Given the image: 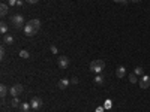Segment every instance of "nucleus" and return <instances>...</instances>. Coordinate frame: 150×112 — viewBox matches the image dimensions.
Returning <instances> with one entry per match:
<instances>
[{
    "label": "nucleus",
    "mask_w": 150,
    "mask_h": 112,
    "mask_svg": "<svg viewBox=\"0 0 150 112\" xmlns=\"http://www.w3.org/2000/svg\"><path fill=\"white\" fill-rule=\"evenodd\" d=\"M105 69V61L104 60H93L90 63V70L95 73H102V70Z\"/></svg>",
    "instance_id": "nucleus-1"
},
{
    "label": "nucleus",
    "mask_w": 150,
    "mask_h": 112,
    "mask_svg": "<svg viewBox=\"0 0 150 112\" xmlns=\"http://www.w3.org/2000/svg\"><path fill=\"white\" fill-rule=\"evenodd\" d=\"M24 91V88H23V85L21 84H15V85H12L11 87V90H9V94L12 96V97H18L20 94H21Z\"/></svg>",
    "instance_id": "nucleus-2"
},
{
    "label": "nucleus",
    "mask_w": 150,
    "mask_h": 112,
    "mask_svg": "<svg viewBox=\"0 0 150 112\" xmlns=\"http://www.w3.org/2000/svg\"><path fill=\"white\" fill-rule=\"evenodd\" d=\"M11 21H12V25H14L15 29H21V27H23V24H24V18H23V15L17 14V15L12 17Z\"/></svg>",
    "instance_id": "nucleus-3"
},
{
    "label": "nucleus",
    "mask_w": 150,
    "mask_h": 112,
    "mask_svg": "<svg viewBox=\"0 0 150 112\" xmlns=\"http://www.w3.org/2000/svg\"><path fill=\"white\" fill-rule=\"evenodd\" d=\"M30 106L33 111H38V109H41L44 106V102H42V99L41 97H33L30 100Z\"/></svg>",
    "instance_id": "nucleus-4"
},
{
    "label": "nucleus",
    "mask_w": 150,
    "mask_h": 112,
    "mask_svg": "<svg viewBox=\"0 0 150 112\" xmlns=\"http://www.w3.org/2000/svg\"><path fill=\"white\" fill-rule=\"evenodd\" d=\"M138 84H140V87H141L143 90L149 88V87H150V76H147V75H143V76H141V79L138 81Z\"/></svg>",
    "instance_id": "nucleus-5"
},
{
    "label": "nucleus",
    "mask_w": 150,
    "mask_h": 112,
    "mask_svg": "<svg viewBox=\"0 0 150 112\" xmlns=\"http://www.w3.org/2000/svg\"><path fill=\"white\" fill-rule=\"evenodd\" d=\"M36 31H38V30H35V27H33L30 23H27V24L24 25V35H26V36H35Z\"/></svg>",
    "instance_id": "nucleus-6"
},
{
    "label": "nucleus",
    "mask_w": 150,
    "mask_h": 112,
    "mask_svg": "<svg viewBox=\"0 0 150 112\" xmlns=\"http://www.w3.org/2000/svg\"><path fill=\"white\" fill-rule=\"evenodd\" d=\"M59 66H60V69H68L69 67V58L68 57H59Z\"/></svg>",
    "instance_id": "nucleus-7"
},
{
    "label": "nucleus",
    "mask_w": 150,
    "mask_h": 112,
    "mask_svg": "<svg viewBox=\"0 0 150 112\" xmlns=\"http://www.w3.org/2000/svg\"><path fill=\"white\" fill-rule=\"evenodd\" d=\"M69 82H71V81L68 79V78H63V79H60V81L57 82V87L60 88V90H66L68 85H69Z\"/></svg>",
    "instance_id": "nucleus-8"
},
{
    "label": "nucleus",
    "mask_w": 150,
    "mask_h": 112,
    "mask_svg": "<svg viewBox=\"0 0 150 112\" xmlns=\"http://www.w3.org/2000/svg\"><path fill=\"white\" fill-rule=\"evenodd\" d=\"M14 41H15V39H14V36H12V35H5L3 36V45H12V43H14Z\"/></svg>",
    "instance_id": "nucleus-9"
},
{
    "label": "nucleus",
    "mask_w": 150,
    "mask_h": 112,
    "mask_svg": "<svg viewBox=\"0 0 150 112\" xmlns=\"http://www.w3.org/2000/svg\"><path fill=\"white\" fill-rule=\"evenodd\" d=\"M116 75H117V78H125L126 69L123 67V66H119V67H117V70H116Z\"/></svg>",
    "instance_id": "nucleus-10"
},
{
    "label": "nucleus",
    "mask_w": 150,
    "mask_h": 112,
    "mask_svg": "<svg viewBox=\"0 0 150 112\" xmlns=\"http://www.w3.org/2000/svg\"><path fill=\"white\" fill-rule=\"evenodd\" d=\"M8 11H9V6L8 5H5V3L0 5V15H2V17L8 15Z\"/></svg>",
    "instance_id": "nucleus-11"
},
{
    "label": "nucleus",
    "mask_w": 150,
    "mask_h": 112,
    "mask_svg": "<svg viewBox=\"0 0 150 112\" xmlns=\"http://www.w3.org/2000/svg\"><path fill=\"white\" fill-rule=\"evenodd\" d=\"M0 33L5 36V35H8V24H6L5 21H2V24H0Z\"/></svg>",
    "instance_id": "nucleus-12"
},
{
    "label": "nucleus",
    "mask_w": 150,
    "mask_h": 112,
    "mask_svg": "<svg viewBox=\"0 0 150 112\" xmlns=\"http://www.w3.org/2000/svg\"><path fill=\"white\" fill-rule=\"evenodd\" d=\"M30 109H32L30 103H21V105H20V111H21V112H29Z\"/></svg>",
    "instance_id": "nucleus-13"
},
{
    "label": "nucleus",
    "mask_w": 150,
    "mask_h": 112,
    "mask_svg": "<svg viewBox=\"0 0 150 112\" xmlns=\"http://www.w3.org/2000/svg\"><path fill=\"white\" fill-rule=\"evenodd\" d=\"M95 84H98V85H102L104 84V81H105V79H104V76H102V73H98L96 75V78H95Z\"/></svg>",
    "instance_id": "nucleus-14"
},
{
    "label": "nucleus",
    "mask_w": 150,
    "mask_h": 112,
    "mask_svg": "<svg viewBox=\"0 0 150 112\" xmlns=\"http://www.w3.org/2000/svg\"><path fill=\"white\" fill-rule=\"evenodd\" d=\"M32 25H33V27H35V30H39V29H41V21H39V19L38 18H35V19H32V21H29Z\"/></svg>",
    "instance_id": "nucleus-15"
},
{
    "label": "nucleus",
    "mask_w": 150,
    "mask_h": 112,
    "mask_svg": "<svg viewBox=\"0 0 150 112\" xmlns=\"http://www.w3.org/2000/svg\"><path fill=\"white\" fill-rule=\"evenodd\" d=\"M6 94H8V87H6L5 84H2L0 85V96L3 99V97H6Z\"/></svg>",
    "instance_id": "nucleus-16"
},
{
    "label": "nucleus",
    "mask_w": 150,
    "mask_h": 112,
    "mask_svg": "<svg viewBox=\"0 0 150 112\" xmlns=\"http://www.w3.org/2000/svg\"><path fill=\"white\" fill-rule=\"evenodd\" d=\"M20 57H21V58H29V57H30V54H29V51L21 49V51H20Z\"/></svg>",
    "instance_id": "nucleus-17"
},
{
    "label": "nucleus",
    "mask_w": 150,
    "mask_h": 112,
    "mask_svg": "<svg viewBox=\"0 0 150 112\" xmlns=\"http://www.w3.org/2000/svg\"><path fill=\"white\" fill-rule=\"evenodd\" d=\"M9 105H11L12 108H17L18 105H20V100H18V97H14V99H12V100H11V103H9Z\"/></svg>",
    "instance_id": "nucleus-18"
},
{
    "label": "nucleus",
    "mask_w": 150,
    "mask_h": 112,
    "mask_svg": "<svg viewBox=\"0 0 150 112\" xmlns=\"http://www.w3.org/2000/svg\"><path fill=\"white\" fill-rule=\"evenodd\" d=\"M134 73L135 75H144V69H143V67H140V66H138V67H135V70H134Z\"/></svg>",
    "instance_id": "nucleus-19"
},
{
    "label": "nucleus",
    "mask_w": 150,
    "mask_h": 112,
    "mask_svg": "<svg viewBox=\"0 0 150 112\" xmlns=\"http://www.w3.org/2000/svg\"><path fill=\"white\" fill-rule=\"evenodd\" d=\"M129 82H131V84H137V82H138V81H137V75L135 73L129 75Z\"/></svg>",
    "instance_id": "nucleus-20"
},
{
    "label": "nucleus",
    "mask_w": 150,
    "mask_h": 112,
    "mask_svg": "<svg viewBox=\"0 0 150 112\" xmlns=\"http://www.w3.org/2000/svg\"><path fill=\"white\" fill-rule=\"evenodd\" d=\"M0 58H2V60L5 58V47H2V48H0Z\"/></svg>",
    "instance_id": "nucleus-21"
},
{
    "label": "nucleus",
    "mask_w": 150,
    "mask_h": 112,
    "mask_svg": "<svg viewBox=\"0 0 150 112\" xmlns=\"http://www.w3.org/2000/svg\"><path fill=\"white\" fill-rule=\"evenodd\" d=\"M26 2L30 3V5H35V3H38V2H39V0H26Z\"/></svg>",
    "instance_id": "nucleus-22"
},
{
    "label": "nucleus",
    "mask_w": 150,
    "mask_h": 112,
    "mask_svg": "<svg viewBox=\"0 0 150 112\" xmlns=\"http://www.w3.org/2000/svg\"><path fill=\"white\" fill-rule=\"evenodd\" d=\"M17 5V0H9V6H15Z\"/></svg>",
    "instance_id": "nucleus-23"
},
{
    "label": "nucleus",
    "mask_w": 150,
    "mask_h": 112,
    "mask_svg": "<svg viewBox=\"0 0 150 112\" xmlns=\"http://www.w3.org/2000/svg\"><path fill=\"white\" fill-rule=\"evenodd\" d=\"M51 52H53V54H57V48L54 47V45H53V47H51Z\"/></svg>",
    "instance_id": "nucleus-24"
},
{
    "label": "nucleus",
    "mask_w": 150,
    "mask_h": 112,
    "mask_svg": "<svg viewBox=\"0 0 150 112\" xmlns=\"http://www.w3.org/2000/svg\"><path fill=\"white\" fill-rule=\"evenodd\" d=\"M116 3H128V0H114Z\"/></svg>",
    "instance_id": "nucleus-25"
},
{
    "label": "nucleus",
    "mask_w": 150,
    "mask_h": 112,
    "mask_svg": "<svg viewBox=\"0 0 150 112\" xmlns=\"http://www.w3.org/2000/svg\"><path fill=\"white\" fill-rule=\"evenodd\" d=\"M71 84H78V79L77 78H72V79H71Z\"/></svg>",
    "instance_id": "nucleus-26"
},
{
    "label": "nucleus",
    "mask_w": 150,
    "mask_h": 112,
    "mask_svg": "<svg viewBox=\"0 0 150 112\" xmlns=\"http://www.w3.org/2000/svg\"><path fill=\"white\" fill-rule=\"evenodd\" d=\"M17 5L18 6H23V0H17Z\"/></svg>",
    "instance_id": "nucleus-27"
},
{
    "label": "nucleus",
    "mask_w": 150,
    "mask_h": 112,
    "mask_svg": "<svg viewBox=\"0 0 150 112\" xmlns=\"http://www.w3.org/2000/svg\"><path fill=\"white\" fill-rule=\"evenodd\" d=\"M132 2H141V0H132Z\"/></svg>",
    "instance_id": "nucleus-28"
}]
</instances>
